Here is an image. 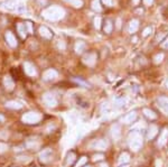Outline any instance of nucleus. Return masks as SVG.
Masks as SVG:
<instances>
[{
  "instance_id": "f257e3e1",
  "label": "nucleus",
  "mask_w": 168,
  "mask_h": 167,
  "mask_svg": "<svg viewBox=\"0 0 168 167\" xmlns=\"http://www.w3.org/2000/svg\"><path fill=\"white\" fill-rule=\"evenodd\" d=\"M65 15V10L63 8L59 7V6H51V7L46 8L43 12H41V16L47 19V20L51 21H57L61 20Z\"/></svg>"
},
{
  "instance_id": "f03ea898",
  "label": "nucleus",
  "mask_w": 168,
  "mask_h": 167,
  "mask_svg": "<svg viewBox=\"0 0 168 167\" xmlns=\"http://www.w3.org/2000/svg\"><path fill=\"white\" fill-rule=\"evenodd\" d=\"M142 144H144V140H142V136L139 131H134L130 132L129 135V138H128V145H129V148H130L132 151H138V150L141 149L142 147Z\"/></svg>"
},
{
  "instance_id": "7ed1b4c3",
  "label": "nucleus",
  "mask_w": 168,
  "mask_h": 167,
  "mask_svg": "<svg viewBox=\"0 0 168 167\" xmlns=\"http://www.w3.org/2000/svg\"><path fill=\"white\" fill-rule=\"evenodd\" d=\"M41 120V115L38 112H27L26 115L23 117V121L28 125H34V123H38Z\"/></svg>"
},
{
  "instance_id": "20e7f679",
  "label": "nucleus",
  "mask_w": 168,
  "mask_h": 167,
  "mask_svg": "<svg viewBox=\"0 0 168 167\" xmlns=\"http://www.w3.org/2000/svg\"><path fill=\"white\" fill-rule=\"evenodd\" d=\"M43 102L49 108H54V107L59 105V100H57L56 95L51 93V92H47V93H45L43 95Z\"/></svg>"
},
{
  "instance_id": "39448f33",
  "label": "nucleus",
  "mask_w": 168,
  "mask_h": 167,
  "mask_svg": "<svg viewBox=\"0 0 168 167\" xmlns=\"http://www.w3.org/2000/svg\"><path fill=\"white\" fill-rule=\"evenodd\" d=\"M108 147H109V143H108L105 139H98L91 144V148H92V149L100 150V151L105 150Z\"/></svg>"
},
{
  "instance_id": "423d86ee",
  "label": "nucleus",
  "mask_w": 168,
  "mask_h": 167,
  "mask_svg": "<svg viewBox=\"0 0 168 167\" xmlns=\"http://www.w3.org/2000/svg\"><path fill=\"white\" fill-rule=\"evenodd\" d=\"M168 143V128H164L163 131L160 132V135L158 137V140H157V146L159 148H163L167 145Z\"/></svg>"
},
{
  "instance_id": "0eeeda50",
  "label": "nucleus",
  "mask_w": 168,
  "mask_h": 167,
  "mask_svg": "<svg viewBox=\"0 0 168 167\" xmlns=\"http://www.w3.org/2000/svg\"><path fill=\"white\" fill-rule=\"evenodd\" d=\"M138 118V113L137 111H131L127 115H124L122 118H121V122H123L124 125H130L132 122H134Z\"/></svg>"
},
{
  "instance_id": "6e6552de",
  "label": "nucleus",
  "mask_w": 168,
  "mask_h": 167,
  "mask_svg": "<svg viewBox=\"0 0 168 167\" xmlns=\"http://www.w3.org/2000/svg\"><path fill=\"white\" fill-rule=\"evenodd\" d=\"M52 158H53V150L51 148H46V149L41 150L39 153V159L43 163H48L51 162Z\"/></svg>"
},
{
  "instance_id": "1a4fd4ad",
  "label": "nucleus",
  "mask_w": 168,
  "mask_h": 167,
  "mask_svg": "<svg viewBox=\"0 0 168 167\" xmlns=\"http://www.w3.org/2000/svg\"><path fill=\"white\" fill-rule=\"evenodd\" d=\"M157 105L165 115H168V98L167 97H159L157 99Z\"/></svg>"
},
{
  "instance_id": "9d476101",
  "label": "nucleus",
  "mask_w": 168,
  "mask_h": 167,
  "mask_svg": "<svg viewBox=\"0 0 168 167\" xmlns=\"http://www.w3.org/2000/svg\"><path fill=\"white\" fill-rule=\"evenodd\" d=\"M24 71L28 76H36L37 75V69L34 66V64H31L29 62L24 63Z\"/></svg>"
},
{
  "instance_id": "9b49d317",
  "label": "nucleus",
  "mask_w": 168,
  "mask_h": 167,
  "mask_svg": "<svg viewBox=\"0 0 168 167\" xmlns=\"http://www.w3.org/2000/svg\"><path fill=\"white\" fill-rule=\"evenodd\" d=\"M83 63L88 66H93L96 63V54L95 53H88L83 57Z\"/></svg>"
},
{
  "instance_id": "f8f14e48",
  "label": "nucleus",
  "mask_w": 168,
  "mask_h": 167,
  "mask_svg": "<svg viewBox=\"0 0 168 167\" xmlns=\"http://www.w3.org/2000/svg\"><path fill=\"white\" fill-rule=\"evenodd\" d=\"M110 132H111V137H112L114 140H119L121 138V127H120V125H119V123H113V125L111 126Z\"/></svg>"
},
{
  "instance_id": "ddd939ff",
  "label": "nucleus",
  "mask_w": 168,
  "mask_h": 167,
  "mask_svg": "<svg viewBox=\"0 0 168 167\" xmlns=\"http://www.w3.org/2000/svg\"><path fill=\"white\" fill-rule=\"evenodd\" d=\"M5 38H6V42H7V44L10 46V47H13V48L17 47L18 42H17V39H16V36H15L11 31H7V33H6Z\"/></svg>"
},
{
  "instance_id": "4468645a",
  "label": "nucleus",
  "mask_w": 168,
  "mask_h": 167,
  "mask_svg": "<svg viewBox=\"0 0 168 167\" xmlns=\"http://www.w3.org/2000/svg\"><path fill=\"white\" fill-rule=\"evenodd\" d=\"M57 76H59L57 71L53 70V69L46 70L44 73H43V79H44L45 81H54Z\"/></svg>"
},
{
  "instance_id": "2eb2a0df",
  "label": "nucleus",
  "mask_w": 168,
  "mask_h": 167,
  "mask_svg": "<svg viewBox=\"0 0 168 167\" xmlns=\"http://www.w3.org/2000/svg\"><path fill=\"white\" fill-rule=\"evenodd\" d=\"M38 33H39V35L45 39H51L52 37H53V31H52L49 28L46 27V26H41Z\"/></svg>"
},
{
  "instance_id": "dca6fc26",
  "label": "nucleus",
  "mask_w": 168,
  "mask_h": 167,
  "mask_svg": "<svg viewBox=\"0 0 168 167\" xmlns=\"http://www.w3.org/2000/svg\"><path fill=\"white\" fill-rule=\"evenodd\" d=\"M17 31H18V35L20 36V38L25 39L27 37V28H26V25L23 24V23H19L17 24Z\"/></svg>"
},
{
  "instance_id": "f3484780",
  "label": "nucleus",
  "mask_w": 168,
  "mask_h": 167,
  "mask_svg": "<svg viewBox=\"0 0 168 167\" xmlns=\"http://www.w3.org/2000/svg\"><path fill=\"white\" fill-rule=\"evenodd\" d=\"M158 133V127L156 125H150L149 128H148V131H147V137L148 139H154L155 137L157 136Z\"/></svg>"
},
{
  "instance_id": "a211bd4d",
  "label": "nucleus",
  "mask_w": 168,
  "mask_h": 167,
  "mask_svg": "<svg viewBox=\"0 0 168 167\" xmlns=\"http://www.w3.org/2000/svg\"><path fill=\"white\" fill-rule=\"evenodd\" d=\"M86 48V44L83 41H77L74 45V51H75L76 54H82Z\"/></svg>"
},
{
  "instance_id": "6ab92c4d",
  "label": "nucleus",
  "mask_w": 168,
  "mask_h": 167,
  "mask_svg": "<svg viewBox=\"0 0 168 167\" xmlns=\"http://www.w3.org/2000/svg\"><path fill=\"white\" fill-rule=\"evenodd\" d=\"M129 162H130V155H129L127 151H123V153L119 156V159H118V164H119V165H126V164L129 163Z\"/></svg>"
},
{
  "instance_id": "aec40b11",
  "label": "nucleus",
  "mask_w": 168,
  "mask_h": 167,
  "mask_svg": "<svg viewBox=\"0 0 168 167\" xmlns=\"http://www.w3.org/2000/svg\"><path fill=\"white\" fill-rule=\"evenodd\" d=\"M2 6L8 10H15V9H17V1L16 0H6L2 4Z\"/></svg>"
},
{
  "instance_id": "412c9836",
  "label": "nucleus",
  "mask_w": 168,
  "mask_h": 167,
  "mask_svg": "<svg viewBox=\"0 0 168 167\" xmlns=\"http://www.w3.org/2000/svg\"><path fill=\"white\" fill-rule=\"evenodd\" d=\"M4 84H5V87H6L8 91H11L15 87V82L10 76H5Z\"/></svg>"
},
{
  "instance_id": "4be33fe9",
  "label": "nucleus",
  "mask_w": 168,
  "mask_h": 167,
  "mask_svg": "<svg viewBox=\"0 0 168 167\" xmlns=\"http://www.w3.org/2000/svg\"><path fill=\"white\" fill-rule=\"evenodd\" d=\"M138 28H139V21L137 19H132V20L129 23V33L130 34H134L136 31L138 30Z\"/></svg>"
},
{
  "instance_id": "5701e85b",
  "label": "nucleus",
  "mask_w": 168,
  "mask_h": 167,
  "mask_svg": "<svg viewBox=\"0 0 168 167\" xmlns=\"http://www.w3.org/2000/svg\"><path fill=\"white\" fill-rule=\"evenodd\" d=\"M142 112H144V115H146L148 119H150V120H155V119H157V115H156L152 110H150V109L144 108L142 109Z\"/></svg>"
},
{
  "instance_id": "b1692460",
  "label": "nucleus",
  "mask_w": 168,
  "mask_h": 167,
  "mask_svg": "<svg viewBox=\"0 0 168 167\" xmlns=\"http://www.w3.org/2000/svg\"><path fill=\"white\" fill-rule=\"evenodd\" d=\"M64 1L73 6L74 8H81L83 6V0H64Z\"/></svg>"
},
{
  "instance_id": "393cba45",
  "label": "nucleus",
  "mask_w": 168,
  "mask_h": 167,
  "mask_svg": "<svg viewBox=\"0 0 168 167\" xmlns=\"http://www.w3.org/2000/svg\"><path fill=\"white\" fill-rule=\"evenodd\" d=\"M112 28H113V25H112V21L111 20H105V23H104V26H103V30H104V33H106V34H110L111 31H112Z\"/></svg>"
},
{
  "instance_id": "a878e982",
  "label": "nucleus",
  "mask_w": 168,
  "mask_h": 167,
  "mask_svg": "<svg viewBox=\"0 0 168 167\" xmlns=\"http://www.w3.org/2000/svg\"><path fill=\"white\" fill-rule=\"evenodd\" d=\"M75 159H76L75 153H74V151H70V153L67 154V157H66V164H67V165H72Z\"/></svg>"
},
{
  "instance_id": "bb28decb",
  "label": "nucleus",
  "mask_w": 168,
  "mask_h": 167,
  "mask_svg": "<svg viewBox=\"0 0 168 167\" xmlns=\"http://www.w3.org/2000/svg\"><path fill=\"white\" fill-rule=\"evenodd\" d=\"M86 163H88V157H86V156H82L81 158H79V160H77V162L75 163L74 167H83Z\"/></svg>"
},
{
  "instance_id": "cd10ccee",
  "label": "nucleus",
  "mask_w": 168,
  "mask_h": 167,
  "mask_svg": "<svg viewBox=\"0 0 168 167\" xmlns=\"http://www.w3.org/2000/svg\"><path fill=\"white\" fill-rule=\"evenodd\" d=\"M6 107H7V108H11V109H20L23 105H21L20 103L16 102V101H11V102L6 103Z\"/></svg>"
},
{
  "instance_id": "c85d7f7f",
  "label": "nucleus",
  "mask_w": 168,
  "mask_h": 167,
  "mask_svg": "<svg viewBox=\"0 0 168 167\" xmlns=\"http://www.w3.org/2000/svg\"><path fill=\"white\" fill-rule=\"evenodd\" d=\"M92 9L95 11H101L102 10V8H101V6H100V0H93L92 2Z\"/></svg>"
},
{
  "instance_id": "c756f323",
  "label": "nucleus",
  "mask_w": 168,
  "mask_h": 167,
  "mask_svg": "<svg viewBox=\"0 0 168 167\" xmlns=\"http://www.w3.org/2000/svg\"><path fill=\"white\" fill-rule=\"evenodd\" d=\"M93 23H94V27L96 28V29H100V27H101V17H95L94 18V20H93Z\"/></svg>"
},
{
  "instance_id": "7c9ffc66",
  "label": "nucleus",
  "mask_w": 168,
  "mask_h": 167,
  "mask_svg": "<svg viewBox=\"0 0 168 167\" xmlns=\"http://www.w3.org/2000/svg\"><path fill=\"white\" fill-rule=\"evenodd\" d=\"M103 158H104L103 154H96L92 157V160L93 162H100V160H103Z\"/></svg>"
},
{
  "instance_id": "2f4dec72",
  "label": "nucleus",
  "mask_w": 168,
  "mask_h": 167,
  "mask_svg": "<svg viewBox=\"0 0 168 167\" xmlns=\"http://www.w3.org/2000/svg\"><path fill=\"white\" fill-rule=\"evenodd\" d=\"M26 25V28H27V31L29 34H33V31H34V28H33V24H31V21H26L25 23Z\"/></svg>"
},
{
  "instance_id": "473e14b6",
  "label": "nucleus",
  "mask_w": 168,
  "mask_h": 167,
  "mask_svg": "<svg viewBox=\"0 0 168 167\" xmlns=\"http://www.w3.org/2000/svg\"><path fill=\"white\" fill-rule=\"evenodd\" d=\"M163 59H164V54L163 53H160V54H158V55H156L155 56V63H160L161 61H163Z\"/></svg>"
},
{
  "instance_id": "72a5a7b5",
  "label": "nucleus",
  "mask_w": 168,
  "mask_h": 167,
  "mask_svg": "<svg viewBox=\"0 0 168 167\" xmlns=\"http://www.w3.org/2000/svg\"><path fill=\"white\" fill-rule=\"evenodd\" d=\"M102 4L106 7H112V4H113V0H102Z\"/></svg>"
},
{
  "instance_id": "f704fd0d",
  "label": "nucleus",
  "mask_w": 168,
  "mask_h": 167,
  "mask_svg": "<svg viewBox=\"0 0 168 167\" xmlns=\"http://www.w3.org/2000/svg\"><path fill=\"white\" fill-rule=\"evenodd\" d=\"M8 149V146L6 145V144L4 143H0V154L4 153V151H6V150Z\"/></svg>"
},
{
  "instance_id": "c9c22d12",
  "label": "nucleus",
  "mask_w": 168,
  "mask_h": 167,
  "mask_svg": "<svg viewBox=\"0 0 168 167\" xmlns=\"http://www.w3.org/2000/svg\"><path fill=\"white\" fill-rule=\"evenodd\" d=\"M57 47H59V49H65L66 48V45H65V43L63 42V41H59V43H57Z\"/></svg>"
},
{
  "instance_id": "e433bc0d",
  "label": "nucleus",
  "mask_w": 168,
  "mask_h": 167,
  "mask_svg": "<svg viewBox=\"0 0 168 167\" xmlns=\"http://www.w3.org/2000/svg\"><path fill=\"white\" fill-rule=\"evenodd\" d=\"M161 47H163V48H168V37H166V38L161 42Z\"/></svg>"
},
{
  "instance_id": "4c0bfd02",
  "label": "nucleus",
  "mask_w": 168,
  "mask_h": 167,
  "mask_svg": "<svg viewBox=\"0 0 168 167\" xmlns=\"http://www.w3.org/2000/svg\"><path fill=\"white\" fill-rule=\"evenodd\" d=\"M36 2H37L38 5H39V6H41V7H43V6H46V5H47V0H36Z\"/></svg>"
},
{
  "instance_id": "58836bf2",
  "label": "nucleus",
  "mask_w": 168,
  "mask_h": 167,
  "mask_svg": "<svg viewBox=\"0 0 168 167\" xmlns=\"http://www.w3.org/2000/svg\"><path fill=\"white\" fill-rule=\"evenodd\" d=\"M17 10L19 12H26V8H25L24 5H19V6H17Z\"/></svg>"
},
{
  "instance_id": "ea45409f",
  "label": "nucleus",
  "mask_w": 168,
  "mask_h": 167,
  "mask_svg": "<svg viewBox=\"0 0 168 167\" xmlns=\"http://www.w3.org/2000/svg\"><path fill=\"white\" fill-rule=\"evenodd\" d=\"M150 33H151V28H150V27H147V28H146V29L144 30V34H142V35H144L145 37H146V36H148L149 34H150Z\"/></svg>"
},
{
  "instance_id": "a19ab883",
  "label": "nucleus",
  "mask_w": 168,
  "mask_h": 167,
  "mask_svg": "<svg viewBox=\"0 0 168 167\" xmlns=\"http://www.w3.org/2000/svg\"><path fill=\"white\" fill-rule=\"evenodd\" d=\"M152 1H154V0H144V4L146 5V6H150V5L152 4Z\"/></svg>"
},
{
  "instance_id": "79ce46f5",
  "label": "nucleus",
  "mask_w": 168,
  "mask_h": 167,
  "mask_svg": "<svg viewBox=\"0 0 168 167\" xmlns=\"http://www.w3.org/2000/svg\"><path fill=\"white\" fill-rule=\"evenodd\" d=\"M99 167H109V165L106 163H101V164H99Z\"/></svg>"
},
{
  "instance_id": "37998d69",
  "label": "nucleus",
  "mask_w": 168,
  "mask_h": 167,
  "mask_svg": "<svg viewBox=\"0 0 168 167\" xmlns=\"http://www.w3.org/2000/svg\"><path fill=\"white\" fill-rule=\"evenodd\" d=\"M132 4H134V5H138V4H139V0H132Z\"/></svg>"
},
{
  "instance_id": "c03bdc74",
  "label": "nucleus",
  "mask_w": 168,
  "mask_h": 167,
  "mask_svg": "<svg viewBox=\"0 0 168 167\" xmlns=\"http://www.w3.org/2000/svg\"><path fill=\"white\" fill-rule=\"evenodd\" d=\"M117 26H118V28L120 27V19H118V24H117Z\"/></svg>"
},
{
  "instance_id": "a18cd8bd",
  "label": "nucleus",
  "mask_w": 168,
  "mask_h": 167,
  "mask_svg": "<svg viewBox=\"0 0 168 167\" xmlns=\"http://www.w3.org/2000/svg\"><path fill=\"white\" fill-rule=\"evenodd\" d=\"M4 117H2V115H0V121H4Z\"/></svg>"
},
{
  "instance_id": "49530a36",
  "label": "nucleus",
  "mask_w": 168,
  "mask_h": 167,
  "mask_svg": "<svg viewBox=\"0 0 168 167\" xmlns=\"http://www.w3.org/2000/svg\"><path fill=\"white\" fill-rule=\"evenodd\" d=\"M166 87H167V89H168V81H167V82H166Z\"/></svg>"
},
{
  "instance_id": "de8ad7c7",
  "label": "nucleus",
  "mask_w": 168,
  "mask_h": 167,
  "mask_svg": "<svg viewBox=\"0 0 168 167\" xmlns=\"http://www.w3.org/2000/svg\"><path fill=\"white\" fill-rule=\"evenodd\" d=\"M121 167H129V166H128V165H122Z\"/></svg>"
},
{
  "instance_id": "09e8293b",
  "label": "nucleus",
  "mask_w": 168,
  "mask_h": 167,
  "mask_svg": "<svg viewBox=\"0 0 168 167\" xmlns=\"http://www.w3.org/2000/svg\"><path fill=\"white\" fill-rule=\"evenodd\" d=\"M84 167H90V166H84Z\"/></svg>"
}]
</instances>
